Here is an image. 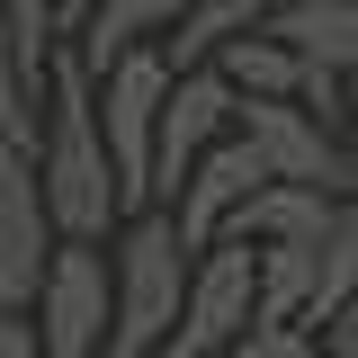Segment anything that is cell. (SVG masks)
<instances>
[{
	"instance_id": "cell-1",
	"label": "cell",
	"mask_w": 358,
	"mask_h": 358,
	"mask_svg": "<svg viewBox=\"0 0 358 358\" xmlns=\"http://www.w3.org/2000/svg\"><path fill=\"white\" fill-rule=\"evenodd\" d=\"M36 197L54 242H108L126 224V197H117V171H108V143H99V117H90V72L72 54L45 63V117H36Z\"/></svg>"
},
{
	"instance_id": "cell-2",
	"label": "cell",
	"mask_w": 358,
	"mask_h": 358,
	"mask_svg": "<svg viewBox=\"0 0 358 358\" xmlns=\"http://www.w3.org/2000/svg\"><path fill=\"white\" fill-rule=\"evenodd\" d=\"M188 260L162 206H143L108 233V350L99 358H152L179 322V287H188Z\"/></svg>"
},
{
	"instance_id": "cell-3",
	"label": "cell",
	"mask_w": 358,
	"mask_h": 358,
	"mask_svg": "<svg viewBox=\"0 0 358 358\" xmlns=\"http://www.w3.org/2000/svg\"><path fill=\"white\" fill-rule=\"evenodd\" d=\"M162 90H171L162 45H134L108 72H90V117H99V143H108V171H117L126 215L152 206V117H162Z\"/></svg>"
},
{
	"instance_id": "cell-4",
	"label": "cell",
	"mask_w": 358,
	"mask_h": 358,
	"mask_svg": "<svg viewBox=\"0 0 358 358\" xmlns=\"http://www.w3.org/2000/svg\"><path fill=\"white\" fill-rule=\"evenodd\" d=\"M36 358H99L108 350V242H54L36 296H27Z\"/></svg>"
},
{
	"instance_id": "cell-5",
	"label": "cell",
	"mask_w": 358,
	"mask_h": 358,
	"mask_svg": "<svg viewBox=\"0 0 358 358\" xmlns=\"http://www.w3.org/2000/svg\"><path fill=\"white\" fill-rule=\"evenodd\" d=\"M233 134L251 143L260 179L287 188H322V197H350V162H341V134L305 117L296 99H233Z\"/></svg>"
},
{
	"instance_id": "cell-6",
	"label": "cell",
	"mask_w": 358,
	"mask_h": 358,
	"mask_svg": "<svg viewBox=\"0 0 358 358\" xmlns=\"http://www.w3.org/2000/svg\"><path fill=\"white\" fill-rule=\"evenodd\" d=\"M224 134H233V90H224L215 72H171L162 117H152V206L188 179L197 152H215Z\"/></svg>"
},
{
	"instance_id": "cell-7",
	"label": "cell",
	"mask_w": 358,
	"mask_h": 358,
	"mask_svg": "<svg viewBox=\"0 0 358 358\" xmlns=\"http://www.w3.org/2000/svg\"><path fill=\"white\" fill-rule=\"evenodd\" d=\"M251 188H260V162H251V143H242V134H224L215 152H197V162H188V179L162 197V215H171L179 251H206V242H224Z\"/></svg>"
},
{
	"instance_id": "cell-8",
	"label": "cell",
	"mask_w": 358,
	"mask_h": 358,
	"mask_svg": "<svg viewBox=\"0 0 358 358\" xmlns=\"http://www.w3.org/2000/svg\"><path fill=\"white\" fill-rule=\"evenodd\" d=\"M45 260H54V224L36 197V162L27 143H0V313H27Z\"/></svg>"
},
{
	"instance_id": "cell-9",
	"label": "cell",
	"mask_w": 358,
	"mask_h": 358,
	"mask_svg": "<svg viewBox=\"0 0 358 358\" xmlns=\"http://www.w3.org/2000/svg\"><path fill=\"white\" fill-rule=\"evenodd\" d=\"M260 36H278L305 72L350 81V72H358V0H268Z\"/></svg>"
},
{
	"instance_id": "cell-10",
	"label": "cell",
	"mask_w": 358,
	"mask_h": 358,
	"mask_svg": "<svg viewBox=\"0 0 358 358\" xmlns=\"http://www.w3.org/2000/svg\"><path fill=\"white\" fill-rule=\"evenodd\" d=\"M179 9H188V0H99L81 27H72L63 54H72L81 72H108L117 54H134V45H162L179 27Z\"/></svg>"
},
{
	"instance_id": "cell-11",
	"label": "cell",
	"mask_w": 358,
	"mask_h": 358,
	"mask_svg": "<svg viewBox=\"0 0 358 358\" xmlns=\"http://www.w3.org/2000/svg\"><path fill=\"white\" fill-rule=\"evenodd\" d=\"M331 206L341 197H322V188H287V179H260L251 197H242V215H233V233L224 242H322V224H331Z\"/></svg>"
},
{
	"instance_id": "cell-12",
	"label": "cell",
	"mask_w": 358,
	"mask_h": 358,
	"mask_svg": "<svg viewBox=\"0 0 358 358\" xmlns=\"http://www.w3.org/2000/svg\"><path fill=\"white\" fill-rule=\"evenodd\" d=\"M260 18H268V0H188L179 27L162 36V63L171 72H206L233 36H260Z\"/></svg>"
},
{
	"instance_id": "cell-13",
	"label": "cell",
	"mask_w": 358,
	"mask_h": 358,
	"mask_svg": "<svg viewBox=\"0 0 358 358\" xmlns=\"http://www.w3.org/2000/svg\"><path fill=\"white\" fill-rule=\"evenodd\" d=\"M206 72H215L233 99H296V90H305V63H296L278 36H233Z\"/></svg>"
},
{
	"instance_id": "cell-14",
	"label": "cell",
	"mask_w": 358,
	"mask_h": 358,
	"mask_svg": "<svg viewBox=\"0 0 358 358\" xmlns=\"http://www.w3.org/2000/svg\"><path fill=\"white\" fill-rule=\"evenodd\" d=\"M0 36L18 54V72L45 81V63L63 54V18H54V0H0Z\"/></svg>"
},
{
	"instance_id": "cell-15",
	"label": "cell",
	"mask_w": 358,
	"mask_h": 358,
	"mask_svg": "<svg viewBox=\"0 0 358 358\" xmlns=\"http://www.w3.org/2000/svg\"><path fill=\"white\" fill-rule=\"evenodd\" d=\"M224 358H313V331L305 322H242L224 341Z\"/></svg>"
},
{
	"instance_id": "cell-16",
	"label": "cell",
	"mask_w": 358,
	"mask_h": 358,
	"mask_svg": "<svg viewBox=\"0 0 358 358\" xmlns=\"http://www.w3.org/2000/svg\"><path fill=\"white\" fill-rule=\"evenodd\" d=\"M313 358H358V296H341L313 322Z\"/></svg>"
},
{
	"instance_id": "cell-17",
	"label": "cell",
	"mask_w": 358,
	"mask_h": 358,
	"mask_svg": "<svg viewBox=\"0 0 358 358\" xmlns=\"http://www.w3.org/2000/svg\"><path fill=\"white\" fill-rule=\"evenodd\" d=\"M341 162H350V188H358V72L341 90Z\"/></svg>"
},
{
	"instance_id": "cell-18",
	"label": "cell",
	"mask_w": 358,
	"mask_h": 358,
	"mask_svg": "<svg viewBox=\"0 0 358 358\" xmlns=\"http://www.w3.org/2000/svg\"><path fill=\"white\" fill-rule=\"evenodd\" d=\"M0 358H36V331H27V313H0Z\"/></svg>"
},
{
	"instance_id": "cell-19",
	"label": "cell",
	"mask_w": 358,
	"mask_h": 358,
	"mask_svg": "<svg viewBox=\"0 0 358 358\" xmlns=\"http://www.w3.org/2000/svg\"><path fill=\"white\" fill-rule=\"evenodd\" d=\"M90 9H99V0H54V18H63V45H72V27H81Z\"/></svg>"
}]
</instances>
